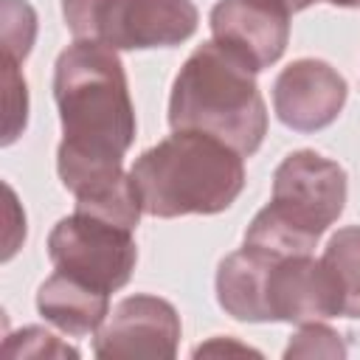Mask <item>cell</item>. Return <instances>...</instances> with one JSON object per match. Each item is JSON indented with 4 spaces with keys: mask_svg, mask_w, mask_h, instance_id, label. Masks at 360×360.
I'll return each mask as SVG.
<instances>
[{
    "mask_svg": "<svg viewBox=\"0 0 360 360\" xmlns=\"http://www.w3.org/2000/svg\"><path fill=\"white\" fill-rule=\"evenodd\" d=\"M228 354V352H239V354H259V352H253L250 346H242V343H233V338H214L211 343H202V346H197L191 354L194 357H200V354Z\"/></svg>",
    "mask_w": 360,
    "mask_h": 360,
    "instance_id": "cell-18",
    "label": "cell"
},
{
    "mask_svg": "<svg viewBox=\"0 0 360 360\" xmlns=\"http://www.w3.org/2000/svg\"><path fill=\"white\" fill-rule=\"evenodd\" d=\"M0 31H3V56L22 62L31 53L37 37V14L25 0L0 3Z\"/></svg>",
    "mask_w": 360,
    "mask_h": 360,
    "instance_id": "cell-14",
    "label": "cell"
},
{
    "mask_svg": "<svg viewBox=\"0 0 360 360\" xmlns=\"http://www.w3.org/2000/svg\"><path fill=\"white\" fill-rule=\"evenodd\" d=\"M6 354L8 357H79V352L68 343H62L53 332L39 326H25L6 338Z\"/></svg>",
    "mask_w": 360,
    "mask_h": 360,
    "instance_id": "cell-16",
    "label": "cell"
},
{
    "mask_svg": "<svg viewBox=\"0 0 360 360\" xmlns=\"http://www.w3.org/2000/svg\"><path fill=\"white\" fill-rule=\"evenodd\" d=\"M346 340L323 321L301 323L290 338L284 357H346Z\"/></svg>",
    "mask_w": 360,
    "mask_h": 360,
    "instance_id": "cell-15",
    "label": "cell"
},
{
    "mask_svg": "<svg viewBox=\"0 0 360 360\" xmlns=\"http://www.w3.org/2000/svg\"><path fill=\"white\" fill-rule=\"evenodd\" d=\"M180 315L158 295L121 298L93 338L96 357H158L172 360L180 343Z\"/></svg>",
    "mask_w": 360,
    "mask_h": 360,
    "instance_id": "cell-7",
    "label": "cell"
},
{
    "mask_svg": "<svg viewBox=\"0 0 360 360\" xmlns=\"http://www.w3.org/2000/svg\"><path fill=\"white\" fill-rule=\"evenodd\" d=\"M39 315L70 338H84L98 332L110 315V292L56 270L37 290Z\"/></svg>",
    "mask_w": 360,
    "mask_h": 360,
    "instance_id": "cell-11",
    "label": "cell"
},
{
    "mask_svg": "<svg viewBox=\"0 0 360 360\" xmlns=\"http://www.w3.org/2000/svg\"><path fill=\"white\" fill-rule=\"evenodd\" d=\"M349 98V84L323 59H295L273 82V107L284 127L318 132L338 121Z\"/></svg>",
    "mask_w": 360,
    "mask_h": 360,
    "instance_id": "cell-10",
    "label": "cell"
},
{
    "mask_svg": "<svg viewBox=\"0 0 360 360\" xmlns=\"http://www.w3.org/2000/svg\"><path fill=\"white\" fill-rule=\"evenodd\" d=\"M129 174L149 217L219 214L245 188V158L214 135L174 129L141 152Z\"/></svg>",
    "mask_w": 360,
    "mask_h": 360,
    "instance_id": "cell-2",
    "label": "cell"
},
{
    "mask_svg": "<svg viewBox=\"0 0 360 360\" xmlns=\"http://www.w3.org/2000/svg\"><path fill=\"white\" fill-rule=\"evenodd\" d=\"M62 17L73 39L112 51L174 48L200 22L191 0H62Z\"/></svg>",
    "mask_w": 360,
    "mask_h": 360,
    "instance_id": "cell-5",
    "label": "cell"
},
{
    "mask_svg": "<svg viewBox=\"0 0 360 360\" xmlns=\"http://www.w3.org/2000/svg\"><path fill=\"white\" fill-rule=\"evenodd\" d=\"M346 194L349 177L338 160L315 149L290 152L276 166L270 202L250 219L245 245L276 256L312 253L343 214Z\"/></svg>",
    "mask_w": 360,
    "mask_h": 360,
    "instance_id": "cell-4",
    "label": "cell"
},
{
    "mask_svg": "<svg viewBox=\"0 0 360 360\" xmlns=\"http://www.w3.org/2000/svg\"><path fill=\"white\" fill-rule=\"evenodd\" d=\"M53 101L62 121L56 152L124 160L138 124L127 70L112 48L73 39L53 65Z\"/></svg>",
    "mask_w": 360,
    "mask_h": 360,
    "instance_id": "cell-1",
    "label": "cell"
},
{
    "mask_svg": "<svg viewBox=\"0 0 360 360\" xmlns=\"http://www.w3.org/2000/svg\"><path fill=\"white\" fill-rule=\"evenodd\" d=\"M264 309L267 323L284 321L301 326L329 321L340 315V292L323 259H312L309 253L273 256L264 287Z\"/></svg>",
    "mask_w": 360,
    "mask_h": 360,
    "instance_id": "cell-8",
    "label": "cell"
},
{
    "mask_svg": "<svg viewBox=\"0 0 360 360\" xmlns=\"http://www.w3.org/2000/svg\"><path fill=\"white\" fill-rule=\"evenodd\" d=\"M169 124L214 135L250 158L267 135V107L256 73L217 39L197 45L174 76Z\"/></svg>",
    "mask_w": 360,
    "mask_h": 360,
    "instance_id": "cell-3",
    "label": "cell"
},
{
    "mask_svg": "<svg viewBox=\"0 0 360 360\" xmlns=\"http://www.w3.org/2000/svg\"><path fill=\"white\" fill-rule=\"evenodd\" d=\"M48 259L56 270L115 292L132 278L138 245L129 228L76 211L48 233Z\"/></svg>",
    "mask_w": 360,
    "mask_h": 360,
    "instance_id": "cell-6",
    "label": "cell"
},
{
    "mask_svg": "<svg viewBox=\"0 0 360 360\" xmlns=\"http://www.w3.org/2000/svg\"><path fill=\"white\" fill-rule=\"evenodd\" d=\"M284 6H287V11L290 14H295V11H304V8H309L312 3H318V0H281Z\"/></svg>",
    "mask_w": 360,
    "mask_h": 360,
    "instance_id": "cell-19",
    "label": "cell"
},
{
    "mask_svg": "<svg viewBox=\"0 0 360 360\" xmlns=\"http://www.w3.org/2000/svg\"><path fill=\"white\" fill-rule=\"evenodd\" d=\"M332 6H340V8H360V0H326Z\"/></svg>",
    "mask_w": 360,
    "mask_h": 360,
    "instance_id": "cell-20",
    "label": "cell"
},
{
    "mask_svg": "<svg viewBox=\"0 0 360 360\" xmlns=\"http://www.w3.org/2000/svg\"><path fill=\"white\" fill-rule=\"evenodd\" d=\"M20 62L3 56V82H6V129H3V143L8 146L22 129H25V121H28V87H25V79L17 68Z\"/></svg>",
    "mask_w": 360,
    "mask_h": 360,
    "instance_id": "cell-17",
    "label": "cell"
},
{
    "mask_svg": "<svg viewBox=\"0 0 360 360\" xmlns=\"http://www.w3.org/2000/svg\"><path fill=\"white\" fill-rule=\"evenodd\" d=\"M276 253L245 245L228 253L217 267V301L219 307L245 323H267L264 287L267 270Z\"/></svg>",
    "mask_w": 360,
    "mask_h": 360,
    "instance_id": "cell-12",
    "label": "cell"
},
{
    "mask_svg": "<svg viewBox=\"0 0 360 360\" xmlns=\"http://www.w3.org/2000/svg\"><path fill=\"white\" fill-rule=\"evenodd\" d=\"M321 259L338 284L340 315L360 318V225L338 228L329 236Z\"/></svg>",
    "mask_w": 360,
    "mask_h": 360,
    "instance_id": "cell-13",
    "label": "cell"
},
{
    "mask_svg": "<svg viewBox=\"0 0 360 360\" xmlns=\"http://www.w3.org/2000/svg\"><path fill=\"white\" fill-rule=\"evenodd\" d=\"M290 17L281 0H219L208 22L214 39L259 73L287 51Z\"/></svg>",
    "mask_w": 360,
    "mask_h": 360,
    "instance_id": "cell-9",
    "label": "cell"
}]
</instances>
